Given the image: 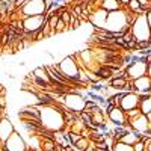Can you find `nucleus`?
Instances as JSON below:
<instances>
[{"mask_svg":"<svg viewBox=\"0 0 151 151\" xmlns=\"http://www.w3.org/2000/svg\"><path fill=\"white\" fill-rule=\"evenodd\" d=\"M62 106L59 103H52V104H40L38 110H40V122L41 127L45 132H64L65 129V118L62 113Z\"/></svg>","mask_w":151,"mask_h":151,"instance_id":"f257e3e1","label":"nucleus"},{"mask_svg":"<svg viewBox=\"0 0 151 151\" xmlns=\"http://www.w3.org/2000/svg\"><path fill=\"white\" fill-rule=\"evenodd\" d=\"M59 73L64 76V77L67 79V82L74 86L76 89H80V88H77V73H79V67L77 64L74 62V59L71 58V55L62 58L58 64H56Z\"/></svg>","mask_w":151,"mask_h":151,"instance_id":"f03ea898","label":"nucleus"},{"mask_svg":"<svg viewBox=\"0 0 151 151\" xmlns=\"http://www.w3.org/2000/svg\"><path fill=\"white\" fill-rule=\"evenodd\" d=\"M52 0H29L21 9H18L21 20L24 17H33V15H45L48 9L52 8Z\"/></svg>","mask_w":151,"mask_h":151,"instance_id":"7ed1b4c3","label":"nucleus"},{"mask_svg":"<svg viewBox=\"0 0 151 151\" xmlns=\"http://www.w3.org/2000/svg\"><path fill=\"white\" fill-rule=\"evenodd\" d=\"M130 32L133 35L134 42H150V24L145 20L144 14H137L134 21L130 26Z\"/></svg>","mask_w":151,"mask_h":151,"instance_id":"20e7f679","label":"nucleus"},{"mask_svg":"<svg viewBox=\"0 0 151 151\" xmlns=\"http://www.w3.org/2000/svg\"><path fill=\"white\" fill-rule=\"evenodd\" d=\"M86 95L85 94H79V92H67L64 94V106L71 110L73 113L79 115L80 112H83L85 104H86Z\"/></svg>","mask_w":151,"mask_h":151,"instance_id":"39448f33","label":"nucleus"},{"mask_svg":"<svg viewBox=\"0 0 151 151\" xmlns=\"http://www.w3.org/2000/svg\"><path fill=\"white\" fill-rule=\"evenodd\" d=\"M129 127L136 132L137 134H148L151 133V115H136L134 118L129 119Z\"/></svg>","mask_w":151,"mask_h":151,"instance_id":"423d86ee","label":"nucleus"},{"mask_svg":"<svg viewBox=\"0 0 151 151\" xmlns=\"http://www.w3.org/2000/svg\"><path fill=\"white\" fill-rule=\"evenodd\" d=\"M106 113V118L107 121H110L112 124H115L116 127H125V125H129V119H127V115H125V112L118 107V106H113V107H109L106 110H103Z\"/></svg>","mask_w":151,"mask_h":151,"instance_id":"0eeeda50","label":"nucleus"},{"mask_svg":"<svg viewBox=\"0 0 151 151\" xmlns=\"http://www.w3.org/2000/svg\"><path fill=\"white\" fill-rule=\"evenodd\" d=\"M26 148H27L26 141H24V137L17 130L3 142V150L5 151H26Z\"/></svg>","mask_w":151,"mask_h":151,"instance_id":"6e6552de","label":"nucleus"},{"mask_svg":"<svg viewBox=\"0 0 151 151\" xmlns=\"http://www.w3.org/2000/svg\"><path fill=\"white\" fill-rule=\"evenodd\" d=\"M45 15H33V17H24L21 20L23 23V32H27V33H36L40 32L42 24H44Z\"/></svg>","mask_w":151,"mask_h":151,"instance_id":"1a4fd4ad","label":"nucleus"},{"mask_svg":"<svg viewBox=\"0 0 151 151\" xmlns=\"http://www.w3.org/2000/svg\"><path fill=\"white\" fill-rule=\"evenodd\" d=\"M132 91L139 95H151V77L150 76H142L139 79L130 80Z\"/></svg>","mask_w":151,"mask_h":151,"instance_id":"9d476101","label":"nucleus"},{"mask_svg":"<svg viewBox=\"0 0 151 151\" xmlns=\"http://www.w3.org/2000/svg\"><path fill=\"white\" fill-rule=\"evenodd\" d=\"M139 100H141V95L136 94V92H133V91L122 92L118 107H121L124 112H127V110H130V109H136L137 106H139Z\"/></svg>","mask_w":151,"mask_h":151,"instance_id":"9b49d317","label":"nucleus"},{"mask_svg":"<svg viewBox=\"0 0 151 151\" xmlns=\"http://www.w3.org/2000/svg\"><path fill=\"white\" fill-rule=\"evenodd\" d=\"M106 18H107V12L101 8H95L92 12H89V15H88V23H89L94 29H104Z\"/></svg>","mask_w":151,"mask_h":151,"instance_id":"f8f14e48","label":"nucleus"},{"mask_svg":"<svg viewBox=\"0 0 151 151\" xmlns=\"http://www.w3.org/2000/svg\"><path fill=\"white\" fill-rule=\"evenodd\" d=\"M14 132H15V125H14V122H12V119H11L8 115H5L3 119L0 121V141L5 142V141H6Z\"/></svg>","mask_w":151,"mask_h":151,"instance_id":"ddd939ff","label":"nucleus"},{"mask_svg":"<svg viewBox=\"0 0 151 151\" xmlns=\"http://www.w3.org/2000/svg\"><path fill=\"white\" fill-rule=\"evenodd\" d=\"M139 139H141V134H137L133 130H127V132H124L121 134V137H119L118 141L122 142V144H127V145H133L134 142H137Z\"/></svg>","mask_w":151,"mask_h":151,"instance_id":"4468645a","label":"nucleus"},{"mask_svg":"<svg viewBox=\"0 0 151 151\" xmlns=\"http://www.w3.org/2000/svg\"><path fill=\"white\" fill-rule=\"evenodd\" d=\"M137 109L141 110L142 115H151V95H141Z\"/></svg>","mask_w":151,"mask_h":151,"instance_id":"2eb2a0df","label":"nucleus"},{"mask_svg":"<svg viewBox=\"0 0 151 151\" xmlns=\"http://www.w3.org/2000/svg\"><path fill=\"white\" fill-rule=\"evenodd\" d=\"M100 8L104 9L106 12H113V11H118L124 6H121V3L118 2V0H103V3H101Z\"/></svg>","mask_w":151,"mask_h":151,"instance_id":"dca6fc26","label":"nucleus"},{"mask_svg":"<svg viewBox=\"0 0 151 151\" xmlns=\"http://www.w3.org/2000/svg\"><path fill=\"white\" fill-rule=\"evenodd\" d=\"M127 79H125V77H121V76H119V77H110L106 83L107 85H110V86H113V88H116V89H119L121 92H124L122 89H124V86L125 85H127Z\"/></svg>","mask_w":151,"mask_h":151,"instance_id":"f3484780","label":"nucleus"},{"mask_svg":"<svg viewBox=\"0 0 151 151\" xmlns=\"http://www.w3.org/2000/svg\"><path fill=\"white\" fill-rule=\"evenodd\" d=\"M91 144H92V142H91V139H89V137H88V136H82L80 139H79L77 142H76V144H74V147L77 148L79 151H85V150H86L88 147H89Z\"/></svg>","mask_w":151,"mask_h":151,"instance_id":"a211bd4d","label":"nucleus"},{"mask_svg":"<svg viewBox=\"0 0 151 151\" xmlns=\"http://www.w3.org/2000/svg\"><path fill=\"white\" fill-rule=\"evenodd\" d=\"M112 151H133L132 145H127V144H122L119 141H115L112 145Z\"/></svg>","mask_w":151,"mask_h":151,"instance_id":"6ab92c4d","label":"nucleus"},{"mask_svg":"<svg viewBox=\"0 0 151 151\" xmlns=\"http://www.w3.org/2000/svg\"><path fill=\"white\" fill-rule=\"evenodd\" d=\"M132 148H133V151H144V141L139 139L137 142H134V144L132 145Z\"/></svg>","mask_w":151,"mask_h":151,"instance_id":"aec40b11","label":"nucleus"},{"mask_svg":"<svg viewBox=\"0 0 151 151\" xmlns=\"http://www.w3.org/2000/svg\"><path fill=\"white\" fill-rule=\"evenodd\" d=\"M6 115V110H3V109H0V121L3 119V116Z\"/></svg>","mask_w":151,"mask_h":151,"instance_id":"412c9836","label":"nucleus"},{"mask_svg":"<svg viewBox=\"0 0 151 151\" xmlns=\"http://www.w3.org/2000/svg\"><path fill=\"white\" fill-rule=\"evenodd\" d=\"M33 151H44V150H42V148H41V147H38V148H35V150H33Z\"/></svg>","mask_w":151,"mask_h":151,"instance_id":"4be33fe9","label":"nucleus"},{"mask_svg":"<svg viewBox=\"0 0 151 151\" xmlns=\"http://www.w3.org/2000/svg\"><path fill=\"white\" fill-rule=\"evenodd\" d=\"M0 27H3V24H2V21H0ZM0 30H2V29H0Z\"/></svg>","mask_w":151,"mask_h":151,"instance_id":"5701e85b","label":"nucleus"},{"mask_svg":"<svg viewBox=\"0 0 151 151\" xmlns=\"http://www.w3.org/2000/svg\"><path fill=\"white\" fill-rule=\"evenodd\" d=\"M68 2H70V0H68Z\"/></svg>","mask_w":151,"mask_h":151,"instance_id":"b1692460","label":"nucleus"}]
</instances>
